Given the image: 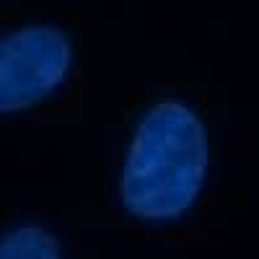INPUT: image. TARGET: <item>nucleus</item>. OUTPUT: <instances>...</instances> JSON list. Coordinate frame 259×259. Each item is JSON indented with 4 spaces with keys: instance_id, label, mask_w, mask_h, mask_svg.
<instances>
[{
    "instance_id": "3",
    "label": "nucleus",
    "mask_w": 259,
    "mask_h": 259,
    "mask_svg": "<svg viewBox=\"0 0 259 259\" xmlns=\"http://www.w3.org/2000/svg\"><path fill=\"white\" fill-rule=\"evenodd\" d=\"M60 244L41 226H18L0 236V259H57Z\"/></svg>"
},
{
    "instance_id": "1",
    "label": "nucleus",
    "mask_w": 259,
    "mask_h": 259,
    "mask_svg": "<svg viewBox=\"0 0 259 259\" xmlns=\"http://www.w3.org/2000/svg\"><path fill=\"white\" fill-rule=\"evenodd\" d=\"M210 163L207 130L184 101H158L140 119L119 179L124 210L140 221H177L197 202Z\"/></svg>"
},
{
    "instance_id": "2",
    "label": "nucleus",
    "mask_w": 259,
    "mask_h": 259,
    "mask_svg": "<svg viewBox=\"0 0 259 259\" xmlns=\"http://www.w3.org/2000/svg\"><path fill=\"white\" fill-rule=\"evenodd\" d=\"M73 45L57 26L31 24L0 39V114L26 112L68 78Z\"/></svg>"
}]
</instances>
